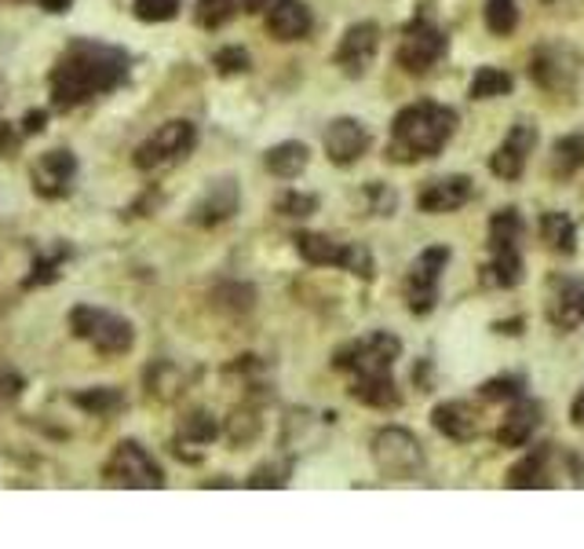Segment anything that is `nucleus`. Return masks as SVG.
<instances>
[{"mask_svg": "<svg viewBox=\"0 0 584 549\" xmlns=\"http://www.w3.org/2000/svg\"><path fill=\"white\" fill-rule=\"evenodd\" d=\"M128 77V55L114 45L74 41L59 55L52 70V103L59 110H74L88 99L114 92Z\"/></svg>", "mask_w": 584, "mask_h": 549, "instance_id": "f257e3e1", "label": "nucleus"}, {"mask_svg": "<svg viewBox=\"0 0 584 549\" xmlns=\"http://www.w3.org/2000/svg\"><path fill=\"white\" fill-rule=\"evenodd\" d=\"M453 128H457V110L442 103H409L402 107L391 122V162H420V158H435L449 144Z\"/></svg>", "mask_w": 584, "mask_h": 549, "instance_id": "f03ea898", "label": "nucleus"}, {"mask_svg": "<svg viewBox=\"0 0 584 549\" xmlns=\"http://www.w3.org/2000/svg\"><path fill=\"white\" fill-rule=\"evenodd\" d=\"M519 238H522V216L516 209H500L490 220V267H482V283L490 286H516L522 278V253H519Z\"/></svg>", "mask_w": 584, "mask_h": 549, "instance_id": "7ed1b4c3", "label": "nucleus"}, {"mask_svg": "<svg viewBox=\"0 0 584 549\" xmlns=\"http://www.w3.org/2000/svg\"><path fill=\"white\" fill-rule=\"evenodd\" d=\"M69 326L80 341H88L99 355H125L132 352L136 345V329L128 319H120L106 308H92V304H77L69 312Z\"/></svg>", "mask_w": 584, "mask_h": 549, "instance_id": "20e7f679", "label": "nucleus"}, {"mask_svg": "<svg viewBox=\"0 0 584 549\" xmlns=\"http://www.w3.org/2000/svg\"><path fill=\"white\" fill-rule=\"evenodd\" d=\"M372 462H377L380 473L391 476V481H417L428 469V454L409 428L388 425L372 436Z\"/></svg>", "mask_w": 584, "mask_h": 549, "instance_id": "39448f33", "label": "nucleus"}, {"mask_svg": "<svg viewBox=\"0 0 584 549\" xmlns=\"http://www.w3.org/2000/svg\"><path fill=\"white\" fill-rule=\"evenodd\" d=\"M398 355H402L398 337L377 329V334L358 337V341L340 348V352L332 355V366L351 377H377V374H391V366H395Z\"/></svg>", "mask_w": 584, "mask_h": 549, "instance_id": "423d86ee", "label": "nucleus"}, {"mask_svg": "<svg viewBox=\"0 0 584 549\" xmlns=\"http://www.w3.org/2000/svg\"><path fill=\"white\" fill-rule=\"evenodd\" d=\"M194 147H198L194 122L176 117V122H165L154 136L143 139V144L136 147V169H139V173H157V169H168V165L183 162Z\"/></svg>", "mask_w": 584, "mask_h": 549, "instance_id": "0eeeda50", "label": "nucleus"}, {"mask_svg": "<svg viewBox=\"0 0 584 549\" xmlns=\"http://www.w3.org/2000/svg\"><path fill=\"white\" fill-rule=\"evenodd\" d=\"M292 242H296V253L304 257L307 264H315V267H347V272H355L358 278H372V253L366 246L332 242L329 235H318V232H300Z\"/></svg>", "mask_w": 584, "mask_h": 549, "instance_id": "6e6552de", "label": "nucleus"}, {"mask_svg": "<svg viewBox=\"0 0 584 549\" xmlns=\"http://www.w3.org/2000/svg\"><path fill=\"white\" fill-rule=\"evenodd\" d=\"M106 484L117 487H161L165 484V469L157 465V458L147 451L136 439H125V444L114 447V454L106 458L103 465Z\"/></svg>", "mask_w": 584, "mask_h": 549, "instance_id": "1a4fd4ad", "label": "nucleus"}, {"mask_svg": "<svg viewBox=\"0 0 584 549\" xmlns=\"http://www.w3.org/2000/svg\"><path fill=\"white\" fill-rule=\"evenodd\" d=\"M449 264V249L446 246H428L424 253L412 261L406 275V301L412 315H428L439 301V278Z\"/></svg>", "mask_w": 584, "mask_h": 549, "instance_id": "9d476101", "label": "nucleus"}, {"mask_svg": "<svg viewBox=\"0 0 584 549\" xmlns=\"http://www.w3.org/2000/svg\"><path fill=\"white\" fill-rule=\"evenodd\" d=\"M442 55H446V37H442V29L435 23H428V18H412L406 34H402L395 63L406 70V74H428Z\"/></svg>", "mask_w": 584, "mask_h": 549, "instance_id": "9b49d317", "label": "nucleus"}, {"mask_svg": "<svg viewBox=\"0 0 584 549\" xmlns=\"http://www.w3.org/2000/svg\"><path fill=\"white\" fill-rule=\"evenodd\" d=\"M545 315L559 334L584 326V283L573 275H551L548 278V297H545Z\"/></svg>", "mask_w": 584, "mask_h": 549, "instance_id": "f8f14e48", "label": "nucleus"}, {"mask_svg": "<svg viewBox=\"0 0 584 549\" xmlns=\"http://www.w3.org/2000/svg\"><path fill=\"white\" fill-rule=\"evenodd\" d=\"M74 176H77V158L74 151H63V147H55V151H45L34 162V191L40 198H48V202H55V198H66L69 187H74Z\"/></svg>", "mask_w": 584, "mask_h": 549, "instance_id": "ddd939ff", "label": "nucleus"}, {"mask_svg": "<svg viewBox=\"0 0 584 549\" xmlns=\"http://www.w3.org/2000/svg\"><path fill=\"white\" fill-rule=\"evenodd\" d=\"M530 74H533V82H537L541 88H548V92H567V88L577 82L581 66H577L573 48L548 45V48H537V52H533Z\"/></svg>", "mask_w": 584, "mask_h": 549, "instance_id": "4468645a", "label": "nucleus"}, {"mask_svg": "<svg viewBox=\"0 0 584 549\" xmlns=\"http://www.w3.org/2000/svg\"><path fill=\"white\" fill-rule=\"evenodd\" d=\"M321 144H326V154L332 165H355L358 158L369 151L372 136L358 117H337V122H329Z\"/></svg>", "mask_w": 584, "mask_h": 549, "instance_id": "2eb2a0df", "label": "nucleus"}, {"mask_svg": "<svg viewBox=\"0 0 584 549\" xmlns=\"http://www.w3.org/2000/svg\"><path fill=\"white\" fill-rule=\"evenodd\" d=\"M377 48H380V26L377 23H355L337 48V66L344 70L347 77H361L372 59H377Z\"/></svg>", "mask_w": 584, "mask_h": 549, "instance_id": "dca6fc26", "label": "nucleus"}, {"mask_svg": "<svg viewBox=\"0 0 584 549\" xmlns=\"http://www.w3.org/2000/svg\"><path fill=\"white\" fill-rule=\"evenodd\" d=\"M533 144H537V133H533V125H526V122L516 125L508 133L505 144H500L497 151L490 154V173L500 176V179H519L522 169H526V162H530Z\"/></svg>", "mask_w": 584, "mask_h": 549, "instance_id": "f3484780", "label": "nucleus"}, {"mask_svg": "<svg viewBox=\"0 0 584 549\" xmlns=\"http://www.w3.org/2000/svg\"><path fill=\"white\" fill-rule=\"evenodd\" d=\"M468 198H471V179L468 176H439L417 195V209L420 213L442 216V213H457L460 205H468Z\"/></svg>", "mask_w": 584, "mask_h": 549, "instance_id": "a211bd4d", "label": "nucleus"}, {"mask_svg": "<svg viewBox=\"0 0 584 549\" xmlns=\"http://www.w3.org/2000/svg\"><path fill=\"white\" fill-rule=\"evenodd\" d=\"M267 34L275 41H304L310 34V8L304 0H275L267 8Z\"/></svg>", "mask_w": 584, "mask_h": 549, "instance_id": "6ab92c4d", "label": "nucleus"}, {"mask_svg": "<svg viewBox=\"0 0 584 549\" xmlns=\"http://www.w3.org/2000/svg\"><path fill=\"white\" fill-rule=\"evenodd\" d=\"M431 425L439 428L446 439H457V444H468V439L479 436V411L465 399H446L431 411Z\"/></svg>", "mask_w": 584, "mask_h": 549, "instance_id": "aec40b11", "label": "nucleus"}, {"mask_svg": "<svg viewBox=\"0 0 584 549\" xmlns=\"http://www.w3.org/2000/svg\"><path fill=\"white\" fill-rule=\"evenodd\" d=\"M219 436V425L216 417L208 411H190L183 422H179V433H176V454L187 458V462H198L201 451Z\"/></svg>", "mask_w": 584, "mask_h": 549, "instance_id": "412c9836", "label": "nucleus"}, {"mask_svg": "<svg viewBox=\"0 0 584 549\" xmlns=\"http://www.w3.org/2000/svg\"><path fill=\"white\" fill-rule=\"evenodd\" d=\"M238 202H241V195H238L234 179H216V184L205 191V198L194 205V220L201 227H216L238 213Z\"/></svg>", "mask_w": 584, "mask_h": 549, "instance_id": "4be33fe9", "label": "nucleus"}, {"mask_svg": "<svg viewBox=\"0 0 584 549\" xmlns=\"http://www.w3.org/2000/svg\"><path fill=\"white\" fill-rule=\"evenodd\" d=\"M541 403H533V399H516L511 403V411L505 414V422H500L497 428V439L505 447H526L533 433H537V425H541Z\"/></svg>", "mask_w": 584, "mask_h": 549, "instance_id": "5701e85b", "label": "nucleus"}, {"mask_svg": "<svg viewBox=\"0 0 584 549\" xmlns=\"http://www.w3.org/2000/svg\"><path fill=\"white\" fill-rule=\"evenodd\" d=\"M351 396L366 407H377V411H395L402 403V392L391 374H377V377H351Z\"/></svg>", "mask_w": 584, "mask_h": 549, "instance_id": "b1692460", "label": "nucleus"}, {"mask_svg": "<svg viewBox=\"0 0 584 549\" xmlns=\"http://www.w3.org/2000/svg\"><path fill=\"white\" fill-rule=\"evenodd\" d=\"M264 162H267V169H270V176H278V179H296V176L307 169L310 151H307L304 144H296V139H289V144L270 147Z\"/></svg>", "mask_w": 584, "mask_h": 549, "instance_id": "393cba45", "label": "nucleus"}, {"mask_svg": "<svg viewBox=\"0 0 584 549\" xmlns=\"http://www.w3.org/2000/svg\"><path fill=\"white\" fill-rule=\"evenodd\" d=\"M541 238H545V246L559 257H570L573 249H577V227H573V220L567 213H559V209L541 216Z\"/></svg>", "mask_w": 584, "mask_h": 549, "instance_id": "a878e982", "label": "nucleus"}, {"mask_svg": "<svg viewBox=\"0 0 584 549\" xmlns=\"http://www.w3.org/2000/svg\"><path fill=\"white\" fill-rule=\"evenodd\" d=\"M584 165V136H562L551 144L548 169L556 179H570Z\"/></svg>", "mask_w": 584, "mask_h": 549, "instance_id": "bb28decb", "label": "nucleus"}, {"mask_svg": "<svg viewBox=\"0 0 584 549\" xmlns=\"http://www.w3.org/2000/svg\"><path fill=\"white\" fill-rule=\"evenodd\" d=\"M74 407H80L85 414H96V417H114L120 407H125V396L110 385L80 388V392H74Z\"/></svg>", "mask_w": 584, "mask_h": 549, "instance_id": "cd10ccee", "label": "nucleus"}, {"mask_svg": "<svg viewBox=\"0 0 584 549\" xmlns=\"http://www.w3.org/2000/svg\"><path fill=\"white\" fill-rule=\"evenodd\" d=\"M545 473H548V451H533L508 469V487H522V491L545 487Z\"/></svg>", "mask_w": 584, "mask_h": 549, "instance_id": "c85d7f7f", "label": "nucleus"}, {"mask_svg": "<svg viewBox=\"0 0 584 549\" xmlns=\"http://www.w3.org/2000/svg\"><path fill=\"white\" fill-rule=\"evenodd\" d=\"M511 74L497 66H482L475 77H471V99H497V96H508L511 92Z\"/></svg>", "mask_w": 584, "mask_h": 549, "instance_id": "c756f323", "label": "nucleus"}, {"mask_svg": "<svg viewBox=\"0 0 584 549\" xmlns=\"http://www.w3.org/2000/svg\"><path fill=\"white\" fill-rule=\"evenodd\" d=\"M486 26L490 34L508 37L519 26V4L516 0H486Z\"/></svg>", "mask_w": 584, "mask_h": 549, "instance_id": "7c9ffc66", "label": "nucleus"}, {"mask_svg": "<svg viewBox=\"0 0 584 549\" xmlns=\"http://www.w3.org/2000/svg\"><path fill=\"white\" fill-rule=\"evenodd\" d=\"M234 12H238V0H198L194 18L201 29H219L234 18Z\"/></svg>", "mask_w": 584, "mask_h": 549, "instance_id": "2f4dec72", "label": "nucleus"}, {"mask_svg": "<svg viewBox=\"0 0 584 549\" xmlns=\"http://www.w3.org/2000/svg\"><path fill=\"white\" fill-rule=\"evenodd\" d=\"M479 396L486 399V403H516V399H522V377L500 374V377H493V382L482 385Z\"/></svg>", "mask_w": 584, "mask_h": 549, "instance_id": "473e14b6", "label": "nucleus"}, {"mask_svg": "<svg viewBox=\"0 0 584 549\" xmlns=\"http://www.w3.org/2000/svg\"><path fill=\"white\" fill-rule=\"evenodd\" d=\"M136 18L143 23H168V18L179 15V0H132Z\"/></svg>", "mask_w": 584, "mask_h": 549, "instance_id": "72a5a7b5", "label": "nucleus"}, {"mask_svg": "<svg viewBox=\"0 0 584 549\" xmlns=\"http://www.w3.org/2000/svg\"><path fill=\"white\" fill-rule=\"evenodd\" d=\"M227 436H230V444H253V439L259 436V417L253 411H238L234 417L227 422Z\"/></svg>", "mask_w": 584, "mask_h": 549, "instance_id": "f704fd0d", "label": "nucleus"}, {"mask_svg": "<svg viewBox=\"0 0 584 549\" xmlns=\"http://www.w3.org/2000/svg\"><path fill=\"white\" fill-rule=\"evenodd\" d=\"M213 63H216V70H219L224 77L245 74V70H249V52H245V48H238V45H234V48H219Z\"/></svg>", "mask_w": 584, "mask_h": 549, "instance_id": "c9c22d12", "label": "nucleus"}, {"mask_svg": "<svg viewBox=\"0 0 584 549\" xmlns=\"http://www.w3.org/2000/svg\"><path fill=\"white\" fill-rule=\"evenodd\" d=\"M318 209V198L315 195H300V191H289L278 198V213L281 216H310Z\"/></svg>", "mask_w": 584, "mask_h": 549, "instance_id": "e433bc0d", "label": "nucleus"}, {"mask_svg": "<svg viewBox=\"0 0 584 549\" xmlns=\"http://www.w3.org/2000/svg\"><path fill=\"white\" fill-rule=\"evenodd\" d=\"M285 481H289V465H259L249 476V487H285Z\"/></svg>", "mask_w": 584, "mask_h": 549, "instance_id": "4c0bfd02", "label": "nucleus"}, {"mask_svg": "<svg viewBox=\"0 0 584 549\" xmlns=\"http://www.w3.org/2000/svg\"><path fill=\"white\" fill-rule=\"evenodd\" d=\"M63 249H59L55 257H45V261H37L34 264V275L26 278V286H45V283H52V278L59 275V264H63Z\"/></svg>", "mask_w": 584, "mask_h": 549, "instance_id": "58836bf2", "label": "nucleus"}, {"mask_svg": "<svg viewBox=\"0 0 584 549\" xmlns=\"http://www.w3.org/2000/svg\"><path fill=\"white\" fill-rule=\"evenodd\" d=\"M23 144V133L12 122H0V158H12Z\"/></svg>", "mask_w": 584, "mask_h": 549, "instance_id": "ea45409f", "label": "nucleus"}, {"mask_svg": "<svg viewBox=\"0 0 584 549\" xmlns=\"http://www.w3.org/2000/svg\"><path fill=\"white\" fill-rule=\"evenodd\" d=\"M23 392V377L15 371H8V366H0V403H8V399H15Z\"/></svg>", "mask_w": 584, "mask_h": 549, "instance_id": "a19ab883", "label": "nucleus"}, {"mask_svg": "<svg viewBox=\"0 0 584 549\" xmlns=\"http://www.w3.org/2000/svg\"><path fill=\"white\" fill-rule=\"evenodd\" d=\"M45 125H48V114H45V110H29V114H26V122H23V136H37V133H45Z\"/></svg>", "mask_w": 584, "mask_h": 549, "instance_id": "79ce46f5", "label": "nucleus"}, {"mask_svg": "<svg viewBox=\"0 0 584 549\" xmlns=\"http://www.w3.org/2000/svg\"><path fill=\"white\" fill-rule=\"evenodd\" d=\"M570 417H573V425H581V428H584V388L577 392V399H573V407H570Z\"/></svg>", "mask_w": 584, "mask_h": 549, "instance_id": "37998d69", "label": "nucleus"}, {"mask_svg": "<svg viewBox=\"0 0 584 549\" xmlns=\"http://www.w3.org/2000/svg\"><path fill=\"white\" fill-rule=\"evenodd\" d=\"M270 4H275V0H241V8H245L249 15H256V12H267Z\"/></svg>", "mask_w": 584, "mask_h": 549, "instance_id": "c03bdc74", "label": "nucleus"}, {"mask_svg": "<svg viewBox=\"0 0 584 549\" xmlns=\"http://www.w3.org/2000/svg\"><path fill=\"white\" fill-rule=\"evenodd\" d=\"M48 12H69V0H40Z\"/></svg>", "mask_w": 584, "mask_h": 549, "instance_id": "a18cd8bd", "label": "nucleus"}, {"mask_svg": "<svg viewBox=\"0 0 584 549\" xmlns=\"http://www.w3.org/2000/svg\"><path fill=\"white\" fill-rule=\"evenodd\" d=\"M0 4H15V0H0Z\"/></svg>", "mask_w": 584, "mask_h": 549, "instance_id": "49530a36", "label": "nucleus"}]
</instances>
